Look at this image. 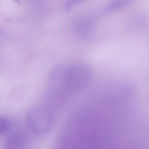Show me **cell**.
<instances>
[{
    "mask_svg": "<svg viewBox=\"0 0 149 149\" xmlns=\"http://www.w3.org/2000/svg\"><path fill=\"white\" fill-rule=\"evenodd\" d=\"M66 68L65 65L57 66L51 72L48 78L46 106L53 110H58L64 107L71 94L66 84Z\"/></svg>",
    "mask_w": 149,
    "mask_h": 149,
    "instance_id": "obj_1",
    "label": "cell"
},
{
    "mask_svg": "<svg viewBox=\"0 0 149 149\" xmlns=\"http://www.w3.org/2000/svg\"><path fill=\"white\" fill-rule=\"evenodd\" d=\"M21 138L19 136H14L10 137V139L7 142V147L9 149H16L17 148L21 143Z\"/></svg>",
    "mask_w": 149,
    "mask_h": 149,
    "instance_id": "obj_4",
    "label": "cell"
},
{
    "mask_svg": "<svg viewBox=\"0 0 149 149\" xmlns=\"http://www.w3.org/2000/svg\"><path fill=\"white\" fill-rule=\"evenodd\" d=\"M132 0H115L109 5L110 10H115L120 9L131 2Z\"/></svg>",
    "mask_w": 149,
    "mask_h": 149,
    "instance_id": "obj_3",
    "label": "cell"
},
{
    "mask_svg": "<svg viewBox=\"0 0 149 149\" xmlns=\"http://www.w3.org/2000/svg\"><path fill=\"white\" fill-rule=\"evenodd\" d=\"M8 126V124L6 120L0 118V134H2L7 130Z\"/></svg>",
    "mask_w": 149,
    "mask_h": 149,
    "instance_id": "obj_6",
    "label": "cell"
},
{
    "mask_svg": "<svg viewBox=\"0 0 149 149\" xmlns=\"http://www.w3.org/2000/svg\"><path fill=\"white\" fill-rule=\"evenodd\" d=\"M92 72L89 66L83 63L66 65L65 82L70 93H76L85 88L92 79Z\"/></svg>",
    "mask_w": 149,
    "mask_h": 149,
    "instance_id": "obj_2",
    "label": "cell"
},
{
    "mask_svg": "<svg viewBox=\"0 0 149 149\" xmlns=\"http://www.w3.org/2000/svg\"><path fill=\"white\" fill-rule=\"evenodd\" d=\"M85 1H87V0H71L66 3L65 7V9L66 10H69L73 6Z\"/></svg>",
    "mask_w": 149,
    "mask_h": 149,
    "instance_id": "obj_5",
    "label": "cell"
},
{
    "mask_svg": "<svg viewBox=\"0 0 149 149\" xmlns=\"http://www.w3.org/2000/svg\"><path fill=\"white\" fill-rule=\"evenodd\" d=\"M15 1H16L17 2V3H19L20 2V1H21V0H15Z\"/></svg>",
    "mask_w": 149,
    "mask_h": 149,
    "instance_id": "obj_7",
    "label": "cell"
}]
</instances>
